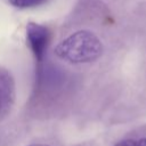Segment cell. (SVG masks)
I'll use <instances>...</instances> for the list:
<instances>
[{"label":"cell","instance_id":"1","mask_svg":"<svg viewBox=\"0 0 146 146\" xmlns=\"http://www.w3.org/2000/svg\"><path fill=\"white\" fill-rule=\"evenodd\" d=\"M103 52V44L98 36L87 30H80L59 43L55 48V54L60 59L72 64H84L95 62Z\"/></svg>","mask_w":146,"mask_h":146},{"label":"cell","instance_id":"2","mask_svg":"<svg viewBox=\"0 0 146 146\" xmlns=\"http://www.w3.org/2000/svg\"><path fill=\"white\" fill-rule=\"evenodd\" d=\"M50 31L47 26L30 22L26 25V41L33 54L36 65V76L42 72V63L50 42Z\"/></svg>","mask_w":146,"mask_h":146},{"label":"cell","instance_id":"3","mask_svg":"<svg viewBox=\"0 0 146 146\" xmlns=\"http://www.w3.org/2000/svg\"><path fill=\"white\" fill-rule=\"evenodd\" d=\"M15 99V83L10 73L0 67V119L5 116Z\"/></svg>","mask_w":146,"mask_h":146},{"label":"cell","instance_id":"4","mask_svg":"<svg viewBox=\"0 0 146 146\" xmlns=\"http://www.w3.org/2000/svg\"><path fill=\"white\" fill-rule=\"evenodd\" d=\"M48 0H8V2L18 9H29V8H35L43 3H46Z\"/></svg>","mask_w":146,"mask_h":146},{"label":"cell","instance_id":"5","mask_svg":"<svg viewBox=\"0 0 146 146\" xmlns=\"http://www.w3.org/2000/svg\"><path fill=\"white\" fill-rule=\"evenodd\" d=\"M115 146H146V138H132L117 143Z\"/></svg>","mask_w":146,"mask_h":146},{"label":"cell","instance_id":"6","mask_svg":"<svg viewBox=\"0 0 146 146\" xmlns=\"http://www.w3.org/2000/svg\"><path fill=\"white\" fill-rule=\"evenodd\" d=\"M29 146H48V145H44V144H32V145H29Z\"/></svg>","mask_w":146,"mask_h":146}]
</instances>
